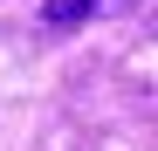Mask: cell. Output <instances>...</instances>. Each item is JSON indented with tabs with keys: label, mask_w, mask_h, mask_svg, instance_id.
<instances>
[{
	"label": "cell",
	"mask_w": 158,
	"mask_h": 151,
	"mask_svg": "<svg viewBox=\"0 0 158 151\" xmlns=\"http://www.w3.org/2000/svg\"><path fill=\"white\" fill-rule=\"evenodd\" d=\"M103 7H110V0H48L41 21H48V28H83V21H96Z\"/></svg>",
	"instance_id": "6da1fadb"
}]
</instances>
